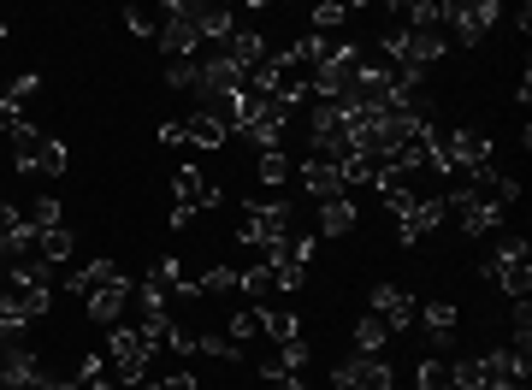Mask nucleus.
Masks as SVG:
<instances>
[{"label": "nucleus", "mask_w": 532, "mask_h": 390, "mask_svg": "<svg viewBox=\"0 0 532 390\" xmlns=\"http://www.w3.org/2000/svg\"><path fill=\"white\" fill-rule=\"evenodd\" d=\"M414 385H420V390H462V385H456V373H450V361H420Z\"/></svg>", "instance_id": "nucleus-19"}, {"label": "nucleus", "mask_w": 532, "mask_h": 390, "mask_svg": "<svg viewBox=\"0 0 532 390\" xmlns=\"http://www.w3.org/2000/svg\"><path fill=\"white\" fill-rule=\"evenodd\" d=\"M438 225H444V195H432V201H426V195H414V207H402V213H397V237L408 243V249H414L420 237H432Z\"/></svg>", "instance_id": "nucleus-7"}, {"label": "nucleus", "mask_w": 532, "mask_h": 390, "mask_svg": "<svg viewBox=\"0 0 532 390\" xmlns=\"http://www.w3.org/2000/svg\"><path fill=\"white\" fill-rule=\"evenodd\" d=\"M166 83H172V89H190V95H196V60H172V65H166Z\"/></svg>", "instance_id": "nucleus-26"}, {"label": "nucleus", "mask_w": 532, "mask_h": 390, "mask_svg": "<svg viewBox=\"0 0 532 390\" xmlns=\"http://www.w3.org/2000/svg\"><path fill=\"white\" fill-rule=\"evenodd\" d=\"M456 325H462V314H456V302H450V296H426V331H432V343H438V349H450V343H456Z\"/></svg>", "instance_id": "nucleus-11"}, {"label": "nucleus", "mask_w": 532, "mask_h": 390, "mask_svg": "<svg viewBox=\"0 0 532 390\" xmlns=\"http://www.w3.org/2000/svg\"><path fill=\"white\" fill-rule=\"evenodd\" d=\"M24 225H30V231H54V225H60V201H48V195H36V201L24 207Z\"/></svg>", "instance_id": "nucleus-20"}, {"label": "nucleus", "mask_w": 532, "mask_h": 390, "mask_svg": "<svg viewBox=\"0 0 532 390\" xmlns=\"http://www.w3.org/2000/svg\"><path fill=\"white\" fill-rule=\"evenodd\" d=\"M113 278H125L113 260H89V266H77V272H71V290H77V296H89V290H101V284H113Z\"/></svg>", "instance_id": "nucleus-17"}, {"label": "nucleus", "mask_w": 532, "mask_h": 390, "mask_svg": "<svg viewBox=\"0 0 532 390\" xmlns=\"http://www.w3.org/2000/svg\"><path fill=\"white\" fill-rule=\"evenodd\" d=\"M373 320H385V331H408L414 325V302L402 296L397 284H379L373 290Z\"/></svg>", "instance_id": "nucleus-9"}, {"label": "nucleus", "mask_w": 532, "mask_h": 390, "mask_svg": "<svg viewBox=\"0 0 532 390\" xmlns=\"http://www.w3.org/2000/svg\"><path fill=\"white\" fill-rule=\"evenodd\" d=\"M172 190H178V207H190V213H201V207H219V184H213L201 166H178Z\"/></svg>", "instance_id": "nucleus-8"}, {"label": "nucleus", "mask_w": 532, "mask_h": 390, "mask_svg": "<svg viewBox=\"0 0 532 390\" xmlns=\"http://www.w3.org/2000/svg\"><path fill=\"white\" fill-rule=\"evenodd\" d=\"M201 355H213V361H237V343L225 337V331H207V337H196Z\"/></svg>", "instance_id": "nucleus-24"}, {"label": "nucleus", "mask_w": 532, "mask_h": 390, "mask_svg": "<svg viewBox=\"0 0 532 390\" xmlns=\"http://www.w3.org/2000/svg\"><path fill=\"white\" fill-rule=\"evenodd\" d=\"M284 390H308V385H302V373H290V379H284Z\"/></svg>", "instance_id": "nucleus-31"}, {"label": "nucleus", "mask_w": 532, "mask_h": 390, "mask_svg": "<svg viewBox=\"0 0 532 390\" xmlns=\"http://www.w3.org/2000/svg\"><path fill=\"white\" fill-rule=\"evenodd\" d=\"M479 272H485L503 296H515V302L532 296V249H527V243H503V249H491Z\"/></svg>", "instance_id": "nucleus-1"}, {"label": "nucleus", "mask_w": 532, "mask_h": 390, "mask_svg": "<svg viewBox=\"0 0 532 390\" xmlns=\"http://www.w3.org/2000/svg\"><path fill=\"white\" fill-rule=\"evenodd\" d=\"M184 142H190V148H225V142H231V125H225V119H219V113H190V119H184Z\"/></svg>", "instance_id": "nucleus-10"}, {"label": "nucleus", "mask_w": 532, "mask_h": 390, "mask_svg": "<svg viewBox=\"0 0 532 390\" xmlns=\"http://www.w3.org/2000/svg\"><path fill=\"white\" fill-rule=\"evenodd\" d=\"M190 12H196L201 42H231V36H237V18H231L225 6H190Z\"/></svg>", "instance_id": "nucleus-13"}, {"label": "nucleus", "mask_w": 532, "mask_h": 390, "mask_svg": "<svg viewBox=\"0 0 532 390\" xmlns=\"http://www.w3.org/2000/svg\"><path fill=\"white\" fill-rule=\"evenodd\" d=\"M36 172H48V178H60V172H66V142H60V136H48V142H42Z\"/></svg>", "instance_id": "nucleus-23"}, {"label": "nucleus", "mask_w": 532, "mask_h": 390, "mask_svg": "<svg viewBox=\"0 0 532 390\" xmlns=\"http://www.w3.org/2000/svg\"><path fill=\"white\" fill-rule=\"evenodd\" d=\"M355 231V201L337 195V201H320V237H349Z\"/></svg>", "instance_id": "nucleus-14"}, {"label": "nucleus", "mask_w": 532, "mask_h": 390, "mask_svg": "<svg viewBox=\"0 0 532 390\" xmlns=\"http://www.w3.org/2000/svg\"><path fill=\"white\" fill-rule=\"evenodd\" d=\"M131 390H166V379H142V385H131Z\"/></svg>", "instance_id": "nucleus-30"}, {"label": "nucleus", "mask_w": 532, "mask_h": 390, "mask_svg": "<svg viewBox=\"0 0 532 390\" xmlns=\"http://www.w3.org/2000/svg\"><path fill=\"white\" fill-rule=\"evenodd\" d=\"M77 249V237H71V225H54V231H36V260H48V266H60L71 260Z\"/></svg>", "instance_id": "nucleus-15"}, {"label": "nucleus", "mask_w": 532, "mask_h": 390, "mask_svg": "<svg viewBox=\"0 0 532 390\" xmlns=\"http://www.w3.org/2000/svg\"><path fill=\"white\" fill-rule=\"evenodd\" d=\"M160 12H166V24H160V48H166L172 60H196V54H201V30H196V12H190L184 0H166Z\"/></svg>", "instance_id": "nucleus-4"}, {"label": "nucleus", "mask_w": 532, "mask_h": 390, "mask_svg": "<svg viewBox=\"0 0 532 390\" xmlns=\"http://www.w3.org/2000/svg\"><path fill=\"white\" fill-rule=\"evenodd\" d=\"M255 314H261V331L272 343H296V337H302V320H296L290 308H255Z\"/></svg>", "instance_id": "nucleus-16"}, {"label": "nucleus", "mask_w": 532, "mask_h": 390, "mask_svg": "<svg viewBox=\"0 0 532 390\" xmlns=\"http://www.w3.org/2000/svg\"><path fill=\"white\" fill-rule=\"evenodd\" d=\"M385 343H391V331H385V320H373V314H367V320L355 325V355H379Z\"/></svg>", "instance_id": "nucleus-18"}, {"label": "nucleus", "mask_w": 532, "mask_h": 390, "mask_svg": "<svg viewBox=\"0 0 532 390\" xmlns=\"http://www.w3.org/2000/svg\"><path fill=\"white\" fill-rule=\"evenodd\" d=\"M349 12H355V6H332V0H326V6H314V30L326 36V30H337V24H349Z\"/></svg>", "instance_id": "nucleus-25"}, {"label": "nucleus", "mask_w": 532, "mask_h": 390, "mask_svg": "<svg viewBox=\"0 0 532 390\" xmlns=\"http://www.w3.org/2000/svg\"><path fill=\"white\" fill-rule=\"evenodd\" d=\"M284 231H290V207H284V201H255V207H243V219H237V243H243V249H278Z\"/></svg>", "instance_id": "nucleus-3"}, {"label": "nucleus", "mask_w": 532, "mask_h": 390, "mask_svg": "<svg viewBox=\"0 0 532 390\" xmlns=\"http://www.w3.org/2000/svg\"><path fill=\"white\" fill-rule=\"evenodd\" d=\"M302 184H308L314 201H337V195H349V190H343V178H337V166H326V160H308V166H302Z\"/></svg>", "instance_id": "nucleus-12"}, {"label": "nucleus", "mask_w": 532, "mask_h": 390, "mask_svg": "<svg viewBox=\"0 0 532 390\" xmlns=\"http://www.w3.org/2000/svg\"><path fill=\"white\" fill-rule=\"evenodd\" d=\"M131 302H136L131 278H113V284H101V290H89V296H83V308H89V320H95V325H119Z\"/></svg>", "instance_id": "nucleus-6"}, {"label": "nucleus", "mask_w": 532, "mask_h": 390, "mask_svg": "<svg viewBox=\"0 0 532 390\" xmlns=\"http://www.w3.org/2000/svg\"><path fill=\"white\" fill-rule=\"evenodd\" d=\"M190 284H196V296H219V290H237V272H231V266H207Z\"/></svg>", "instance_id": "nucleus-21"}, {"label": "nucleus", "mask_w": 532, "mask_h": 390, "mask_svg": "<svg viewBox=\"0 0 532 390\" xmlns=\"http://www.w3.org/2000/svg\"><path fill=\"white\" fill-rule=\"evenodd\" d=\"M255 331H261V314H231V325H225L231 343H243V337H255Z\"/></svg>", "instance_id": "nucleus-27"}, {"label": "nucleus", "mask_w": 532, "mask_h": 390, "mask_svg": "<svg viewBox=\"0 0 532 390\" xmlns=\"http://www.w3.org/2000/svg\"><path fill=\"white\" fill-rule=\"evenodd\" d=\"M125 24H131V36H154V18L148 12H125Z\"/></svg>", "instance_id": "nucleus-28"}, {"label": "nucleus", "mask_w": 532, "mask_h": 390, "mask_svg": "<svg viewBox=\"0 0 532 390\" xmlns=\"http://www.w3.org/2000/svg\"><path fill=\"white\" fill-rule=\"evenodd\" d=\"M497 0H462V6H450V18H444V30H456V42H485V30L497 24Z\"/></svg>", "instance_id": "nucleus-5"}, {"label": "nucleus", "mask_w": 532, "mask_h": 390, "mask_svg": "<svg viewBox=\"0 0 532 390\" xmlns=\"http://www.w3.org/2000/svg\"><path fill=\"white\" fill-rule=\"evenodd\" d=\"M255 172H261V184H272V190H278V184L290 178V160H284V148H272V154H261V166H255Z\"/></svg>", "instance_id": "nucleus-22"}, {"label": "nucleus", "mask_w": 532, "mask_h": 390, "mask_svg": "<svg viewBox=\"0 0 532 390\" xmlns=\"http://www.w3.org/2000/svg\"><path fill=\"white\" fill-rule=\"evenodd\" d=\"M160 142H166V148H178V142H184V125H178V119H172V125H160Z\"/></svg>", "instance_id": "nucleus-29"}, {"label": "nucleus", "mask_w": 532, "mask_h": 390, "mask_svg": "<svg viewBox=\"0 0 532 390\" xmlns=\"http://www.w3.org/2000/svg\"><path fill=\"white\" fill-rule=\"evenodd\" d=\"M148 361H154V343H148L136 325H119L113 343H107V373H113L119 385H142V379H148Z\"/></svg>", "instance_id": "nucleus-2"}]
</instances>
